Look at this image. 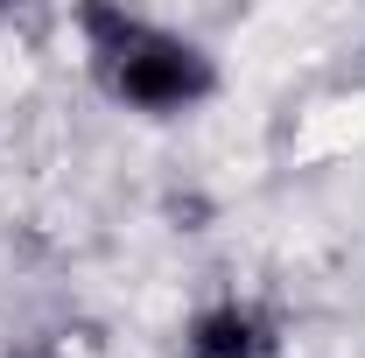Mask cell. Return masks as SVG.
<instances>
[{"label": "cell", "mask_w": 365, "mask_h": 358, "mask_svg": "<svg viewBox=\"0 0 365 358\" xmlns=\"http://www.w3.org/2000/svg\"><path fill=\"white\" fill-rule=\"evenodd\" d=\"M14 358H36V352H14Z\"/></svg>", "instance_id": "obj_3"}, {"label": "cell", "mask_w": 365, "mask_h": 358, "mask_svg": "<svg viewBox=\"0 0 365 358\" xmlns=\"http://www.w3.org/2000/svg\"><path fill=\"white\" fill-rule=\"evenodd\" d=\"M281 323L246 295H218L182 323V358H274Z\"/></svg>", "instance_id": "obj_2"}, {"label": "cell", "mask_w": 365, "mask_h": 358, "mask_svg": "<svg viewBox=\"0 0 365 358\" xmlns=\"http://www.w3.org/2000/svg\"><path fill=\"white\" fill-rule=\"evenodd\" d=\"M91 49V71L98 85L113 91L127 113H148V120H182L197 113L211 91H218V63L211 49L148 21V14H127V7H85L78 14Z\"/></svg>", "instance_id": "obj_1"}]
</instances>
